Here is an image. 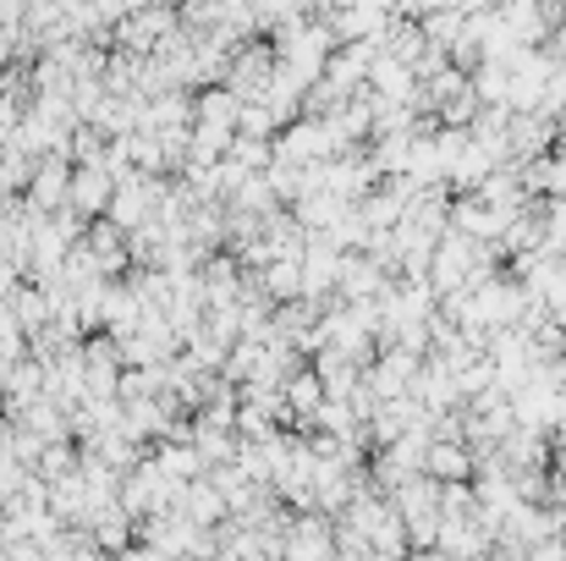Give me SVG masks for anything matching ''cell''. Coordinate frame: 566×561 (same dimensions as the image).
Returning a JSON list of instances; mask_svg holds the SVG:
<instances>
[{"instance_id":"cell-1","label":"cell","mask_w":566,"mask_h":561,"mask_svg":"<svg viewBox=\"0 0 566 561\" xmlns=\"http://www.w3.org/2000/svg\"><path fill=\"white\" fill-rule=\"evenodd\" d=\"M390 507H396V518H401V529H407V546L423 557V551H434V534H440V485L429 479V474H412V479H401L396 490H390Z\"/></svg>"},{"instance_id":"cell-2","label":"cell","mask_w":566,"mask_h":561,"mask_svg":"<svg viewBox=\"0 0 566 561\" xmlns=\"http://www.w3.org/2000/svg\"><path fill=\"white\" fill-rule=\"evenodd\" d=\"M418 364H423V359H412V353H401V347H385V353H379V364L369 370V380H364V391H369L375 402L407 396V391H412V374H418Z\"/></svg>"},{"instance_id":"cell-3","label":"cell","mask_w":566,"mask_h":561,"mask_svg":"<svg viewBox=\"0 0 566 561\" xmlns=\"http://www.w3.org/2000/svg\"><path fill=\"white\" fill-rule=\"evenodd\" d=\"M423 474H429L434 485H462V479H473V451H468L462 440H429Z\"/></svg>"},{"instance_id":"cell-4","label":"cell","mask_w":566,"mask_h":561,"mask_svg":"<svg viewBox=\"0 0 566 561\" xmlns=\"http://www.w3.org/2000/svg\"><path fill=\"white\" fill-rule=\"evenodd\" d=\"M166 28H171V11H138V22H122V39H127L133 50H144V44H155Z\"/></svg>"},{"instance_id":"cell-5","label":"cell","mask_w":566,"mask_h":561,"mask_svg":"<svg viewBox=\"0 0 566 561\" xmlns=\"http://www.w3.org/2000/svg\"><path fill=\"white\" fill-rule=\"evenodd\" d=\"M72 198H77V209H99V204L111 198V177H105L99 166L77 172V177H72Z\"/></svg>"},{"instance_id":"cell-6","label":"cell","mask_w":566,"mask_h":561,"mask_svg":"<svg viewBox=\"0 0 566 561\" xmlns=\"http://www.w3.org/2000/svg\"><path fill=\"white\" fill-rule=\"evenodd\" d=\"M319 396H325V385L308 374V380H292V407H303V413H319Z\"/></svg>"}]
</instances>
